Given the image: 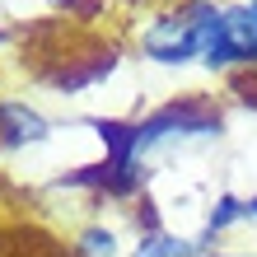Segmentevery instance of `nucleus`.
Wrapping results in <instances>:
<instances>
[{"instance_id": "nucleus-8", "label": "nucleus", "mask_w": 257, "mask_h": 257, "mask_svg": "<svg viewBox=\"0 0 257 257\" xmlns=\"http://www.w3.org/2000/svg\"><path fill=\"white\" fill-rule=\"evenodd\" d=\"M201 257H257V252H201Z\"/></svg>"}, {"instance_id": "nucleus-2", "label": "nucleus", "mask_w": 257, "mask_h": 257, "mask_svg": "<svg viewBox=\"0 0 257 257\" xmlns=\"http://www.w3.org/2000/svg\"><path fill=\"white\" fill-rule=\"evenodd\" d=\"M220 112L201 98H178V103H164L159 112H150L145 122H136V155H150L159 145H187V141H215L220 136Z\"/></svg>"}, {"instance_id": "nucleus-1", "label": "nucleus", "mask_w": 257, "mask_h": 257, "mask_svg": "<svg viewBox=\"0 0 257 257\" xmlns=\"http://www.w3.org/2000/svg\"><path fill=\"white\" fill-rule=\"evenodd\" d=\"M224 0H183L178 10L159 14L141 33V56L155 66H192L229 70V47H224Z\"/></svg>"}, {"instance_id": "nucleus-5", "label": "nucleus", "mask_w": 257, "mask_h": 257, "mask_svg": "<svg viewBox=\"0 0 257 257\" xmlns=\"http://www.w3.org/2000/svg\"><path fill=\"white\" fill-rule=\"evenodd\" d=\"M131 257H201V243H196V238H178L169 229H159V224H150Z\"/></svg>"}, {"instance_id": "nucleus-3", "label": "nucleus", "mask_w": 257, "mask_h": 257, "mask_svg": "<svg viewBox=\"0 0 257 257\" xmlns=\"http://www.w3.org/2000/svg\"><path fill=\"white\" fill-rule=\"evenodd\" d=\"M224 47L229 66H257V0H238L224 10Z\"/></svg>"}, {"instance_id": "nucleus-7", "label": "nucleus", "mask_w": 257, "mask_h": 257, "mask_svg": "<svg viewBox=\"0 0 257 257\" xmlns=\"http://www.w3.org/2000/svg\"><path fill=\"white\" fill-rule=\"evenodd\" d=\"M243 224H257V192L243 196Z\"/></svg>"}, {"instance_id": "nucleus-6", "label": "nucleus", "mask_w": 257, "mask_h": 257, "mask_svg": "<svg viewBox=\"0 0 257 257\" xmlns=\"http://www.w3.org/2000/svg\"><path fill=\"white\" fill-rule=\"evenodd\" d=\"M80 252L84 257H117V234L103 229V224H89L80 234Z\"/></svg>"}, {"instance_id": "nucleus-4", "label": "nucleus", "mask_w": 257, "mask_h": 257, "mask_svg": "<svg viewBox=\"0 0 257 257\" xmlns=\"http://www.w3.org/2000/svg\"><path fill=\"white\" fill-rule=\"evenodd\" d=\"M52 136V122L28 103H0V145L24 150V145H42Z\"/></svg>"}]
</instances>
